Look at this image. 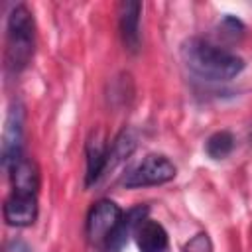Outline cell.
I'll list each match as a JSON object with an SVG mask.
<instances>
[{
    "instance_id": "6da1fadb",
    "label": "cell",
    "mask_w": 252,
    "mask_h": 252,
    "mask_svg": "<svg viewBox=\"0 0 252 252\" xmlns=\"http://www.w3.org/2000/svg\"><path fill=\"white\" fill-rule=\"evenodd\" d=\"M181 57L195 75L207 81H230L244 69L242 57L203 37L187 39L181 45Z\"/></svg>"
},
{
    "instance_id": "7a4b0ae2",
    "label": "cell",
    "mask_w": 252,
    "mask_h": 252,
    "mask_svg": "<svg viewBox=\"0 0 252 252\" xmlns=\"http://www.w3.org/2000/svg\"><path fill=\"white\" fill-rule=\"evenodd\" d=\"M35 51V24L26 4H18L10 10L6 20V71L12 75L22 73Z\"/></svg>"
},
{
    "instance_id": "3957f363",
    "label": "cell",
    "mask_w": 252,
    "mask_h": 252,
    "mask_svg": "<svg viewBox=\"0 0 252 252\" xmlns=\"http://www.w3.org/2000/svg\"><path fill=\"white\" fill-rule=\"evenodd\" d=\"M175 173H177V167L173 165V161L169 158H165L161 154H150L122 177V185L126 189L163 185V183L171 181L175 177Z\"/></svg>"
},
{
    "instance_id": "277c9868",
    "label": "cell",
    "mask_w": 252,
    "mask_h": 252,
    "mask_svg": "<svg viewBox=\"0 0 252 252\" xmlns=\"http://www.w3.org/2000/svg\"><path fill=\"white\" fill-rule=\"evenodd\" d=\"M124 217V211L110 199H98L89 215H87V224H85V232L89 242L93 244H102L108 240V236L116 230V226L120 224Z\"/></svg>"
},
{
    "instance_id": "5b68a950",
    "label": "cell",
    "mask_w": 252,
    "mask_h": 252,
    "mask_svg": "<svg viewBox=\"0 0 252 252\" xmlns=\"http://www.w3.org/2000/svg\"><path fill=\"white\" fill-rule=\"evenodd\" d=\"M24 108L20 102H14L8 110L4 132H2V169L6 173L12 171V167L24 158Z\"/></svg>"
},
{
    "instance_id": "8992f818",
    "label": "cell",
    "mask_w": 252,
    "mask_h": 252,
    "mask_svg": "<svg viewBox=\"0 0 252 252\" xmlns=\"http://www.w3.org/2000/svg\"><path fill=\"white\" fill-rule=\"evenodd\" d=\"M37 195H22V193H10L8 199L4 201L2 215L6 224L10 226H32L37 220Z\"/></svg>"
},
{
    "instance_id": "52a82bcc",
    "label": "cell",
    "mask_w": 252,
    "mask_h": 252,
    "mask_svg": "<svg viewBox=\"0 0 252 252\" xmlns=\"http://www.w3.org/2000/svg\"><path fill=\"white\" fill-rule=\"evenodd\" d=\"M140 14H142V4L136 0H126L118 6L120 37L124 47L132 53H136L140 47Z\"/></svg>"
},
{
    "instance_id": "ba28073f",
    "label": "cell",
    "mask_w": 252,
    "mask_h": 252,
    "mask_svg": "<svg viewBox=\"0 0 252 252\" xmlns=\"http://www.w3.org/2000/svg\"><path fill=\"white\" fill-rule=\"evenodd\" d=\"M132 236L140 252H167L169 248L167 230L158 220H152V219L140 220Z\"/></svg>"
},
{
    "instance_id": "9c48e42d",
    "label": "cell",
    "mask_w": 252,
    "mask_h": 252,
    "mask_svg": "<svg viewBox=\"0 0 252 252\" xmlns=\"http://www.w3.org/2000/svg\"><path fill=\"white\" fill-rule=\"evenodd\" d=\"M108 148L110 146H106L102 132H93V136L87 142V175H85L87 185L96 183L102 177V173L106 171Z\"/></svg>"
},
{
    "instance_id": "30bf717a",
    "label": "cell",
    "mask_w": 252,
    "mask_h": 252,
    "mask_svg": "<svg viewBox=\"0 0 252 252\" xmlns=\"http://www.w3.org/2000/svg\"><path fill=\"white\" fill-rule=\"evenodd\" d=\"M12 179V191L22 195H37L39 191V169L33 159L22 158L12 171L8 173Z\"/></svg>"
},
{
    "instance_id": "8fae6325",
    "label": "cell",
    "mask_w": 252,
    "mask_h": 252,
    "mask_svg": "<svg viewBox=\"0 0 252 252\" xmlns=\"http://www.w3.org/2000/svg\"><path fill=\"white\" fill-rule=\"evenodd\" d=\"M146 215H148V207H142V205L130 209L128 213H124L120 224L116 226V230H114V232L108 236V240L104 242V248H106L108 252H118V250L126 244L128 236L134 234V228L138 226V222L146 219Z\"/></svg>"
},
{
    "instance_id": "7c38bea8",
    "label": "cell",
    "mask_w": 252,
    "mask_h": 252,
    "mask_svg": "<svg viewBox=\"0 0 252 252\" xmlns=\"http://www.w3.org/2000/svg\"><path fill=\"white\" fill-rule=\"evenodd\" d=\"M136 148V138L130 134V132H120L116 136V140L110 144L108 148V163H106V171L108 169H114L120 161H124Z\"/></svg>"
},
{
    "instance_id": "4fadbf2b",
    "label": "cell",
    "mask_w": 252,
    "mask_h": 252,
    "mask_svg": "<svg viewBox=\"0 0 252 252\" xmlns=\"http://www.w3.org/2000/svg\"><path fill=\"white\" fill-rule=\"evenodd\" d=\"M234 150V136L228 130H219L211 134L205 142V152L213 159H222Z\"/></svg>"
},
{
    "instance_id": "5bb4252c",
    "label": "cell",
    "mask_w": 252,
    "mask_h": 252,
    "mask_svg": "<svg viewBox=\"0 0 252 252\" xmlns=\"http://www.w3.org/2000/svg\"><path fill=\"white\" fill-rule=\"evenodd\" d=\"M181 252H213V240L207 232H197L183 244Z\"/></svg>"
},
{
    "instance_id": "9a60e30c",
    "label": "cell",
    "mask_w": 252,
    "mask_h": 252,
    "mask_svg": "<svg viewBox=\"0 0 252 252\" xmlns=\"http://www.w3.org/2000/svg\"><path fill=\"white\" fill-rule=\"evenodd\" d=\"M219 30H220V35H224L228 39H238L242 35V32H244V26H242V22L238 18L226 16V18H222Z\"/></svg>"
},
{
    "instance_id": "2e32d148",
    "label": "cell",
    "mask_w": 252,
    "mask_h": 252,
    "mask_svg": "<svg viewBox=\"0 0 252 252\" xmlns=\"http://www.w3.org/2000/svg\"><path fill=\"white\" fill-rule=\"evenodd\" d=\"M4 252H32L30 244L26 240H20V238H14L10 242H6L4 246Z\"/></svg>"
}]
</instances>
